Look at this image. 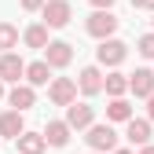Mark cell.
I'll list each match as a JSON object with an SVG mask.
<instances>
[{"mask_svg": "<svg viewBox=\"0 0 154 154\" xmlns=\"http://www.w3.org/2000/svg\"><path fill=\"white\" fill-rule=\"evenodd\" d=\"M85 29H88V37H95V41H110L114 29H118V15L114 11H92Z\"/></svg>", "mask_w": 154, "mask_h": 154, "instance_id": "cell-1", "label": "cell"}, {"mask_svg": "<svg viewBox=\"0 0 154 154\" xmlns=\"http://www.w3.org/2000/svg\"><path fill=\"white\" fill-rule=\"evenodd\" d=\"M95 59H99V66H121L128 59V44L118 41V37H110V41H99V48H95Z\"/></svg>", "mask_w": 154, "mask_h": 154, "instance_id": "cell-2", "label": "cell"}, {"mask_svg": "<svg viewBox=\"0 0 154 154\" xmlns=\"http://www.w3.org/2000/svg\"><path fill=\"white\" fill-rule=\"evenodd\" d=\"M41 18H44L48 29H63L70 18H73V8H70V0H44Z\"/></svg>", "mask_w": 154, "mask_h": 154, "instance_id": "cell-3", "label": "cell"}, {"mask_svg": "<svg viewBox=\"0 0 154 154\" xmlns=\"http://www.w3.org/2000/svg\"><path fill=\"white\" fill-rule=\"evenodd\" d=\"M48 99H51L55 106H70V103H77V81H70V77H51Z\"/></svg>", "mask_w": 154, "mask_h": 154, "instance_id": "cell-4", "label": "cell"}, {"mask_svg": "<svg viewBox=\"0 0 154 154\" xmlns=\"http://www.w3.org/2000/svg\"><path fill=\"white\" fill-rule=\"evenodd\" d=\"M85 140H88V147H92L95 154H103V150H118V132H114L110 125H92Z\"/></svg>", "mask_w": 154, "mask_h": 154, "instance_id": "cell-5", "label": "cell"}, {"mask_svg": "<svg viewBox=\"0 0 154 154\" xmlns=\"http://www.w3.org/2000/svg\"><path fill=\"white\" fill-rule=\"evenodd\" d=\"M44 63H48V70H63V66H70V63H73V44H66V41H48V48H44Z\"/></svg>", "mask_w": 154, "mask_h": 154, "instance_id": "cell-6", "label": "cell"}, {"mask_svg": "<svg viewBox=\"0 0 154 154\" xmlns=\"http://www.w3.org/2000/svg\"><path fill=\"white\" fill-rule=\"evenodd\" d=\"M128 92L140 95V99H150V95H154V70L140 66L136 73H128Z\"/></svg>", "mask_w": 154, "mask_h": 154, "instance_id": "cell-7", "label": "cell"}, {"mask_svg": "<svg viewBox=\"0 0 154 154\" xmlns=\"http://www.w3.org/2000/svg\"><path fill=\"white\" fill-rule=\"evenodd\" d=\"M66 125H70V132L73 128H92L95 125V110L88 103H70L66 106Z\"/></svg>", "mask_w": 154, "mask_h": 154, "instance_id": "cell-8", "label": "cell"}, {"mask_svg": "<svg viewBox=\"0 0 154 154\" xmlns=\"http://www.w3.org/2000/svg\"><path fill=\"white\" fill-rule=\"evenodd\" d=\"M26 77V63L18 59L15 51H8V55H0V81H11V85H18Z\"/></svg>", "mask_w": 154, "mask_h": 154, "instance_id": "cell-9", "label": "cell"}, {"mask_svg": "<svg viewBox=\"0 0 154 154\" xmlns=\"http://www.w3.org/2000/svg\"><path fill=\"white\" fill-rule=\"evenodd\" d=\"M125 125H128V128H125V140H128L132 147H147V143H150V121H147V118H128Z\"/></svg>", "mask_w": 154, "mask_h": 154, "instance_id": "cell-10", "label": "cell"}, {"mask_svg": "<svg viewBox=\"0 0 154 154\" xmlns=\"http://www.w3.org/2000/svg\"><path fill=\"white\" fill-rule=\"evenodd\" d=\"M77 88H81L85 95H99L103 92V70L99 66H85L81 73H77Z\"/></svg>", "mask_w": 154, "mask_h": 154, "instance_id": "cell-11", "label": "cell"}, {"mask_svg": "<svg viewBox=\"0 0 154 154\" xmlns=\"http://www.w3.org/2000/svg\"><path fill=\"white\" fill-rule=\"evenodd\" d=\"M22 132H26V121H22V114H18V110L0 114V140H18Z\"/></svg>", "mask_w": 154, "mask_h": 154, "instance_id": "cell-12", "label": "cell"}, {"mask_svg": "<svg viewBox=\"0 0 154 154\" xmlns=\"http://www.w3.org/2000/svg\"><path fill=\"white\" fill-rule=\"evenodd\" d=\"M41 136H44L48 147H66V143H70V125H66V121H48Z\"/></svg>", "mask_w": 154, "mask_h": 154, "instance_id": "cell-13", "label": "cell"}, {"mask_svg": "<svg viewBox=\"0 0 154 154\" xmlns=\"http://www.w3.org/2000/svg\"><path fill=\"white\" fill-rule=\"evenodd\" d=\"M8 103H11L18 114H22V110H29V106L37 103V92H33L29 85H15V88L8 92Z\"/></svg>", "mask_w": 154, "mask_h": 154, "instance_id": "cell-14", "label": "cell"}, {"mask_svg": "<svg viewBox=\"0 0 154 154\" xmlns=\"http://www.w3.org/2000/svg\"><path fill=\"white\" fill-rule=\"evenodd\" d=\"M26 85L29 88H41V85H51V70L44 59H37V63H26Z\"/></svg>", "mask_w": 154, "mask_h": 154, "instance_id": "cell-15", "label": "cell"}, {"mask_svg": "<svg viewBox=\"0 0 154 154\" xmlns=\"http://www.w3.org/2000/svg\"><path fill=\"white\" fill-rule=\"evenodd\" d=\"M103 92L110 95V99H125V92H128V77L118 73V70L106 73V77H103Z\"/></svg>", "mask_w": 154, "mask_h": 154, "instance_id": "cell-16", "label": "cell"}, {"mask_svg": "<svg viewBox=\"0 0 154 154\" xmlns=\"http://www.w3.org/2000/svg\"><path fill=\"white\" fill-rule=\"evenodd\" d=\"M15 143H18V154H44L48 150V143H44L41 132H22Z\"/></svg>", "mask_w": 154, "mask_h": 154, "instance_id": "cell-17", "label": "cell"}, {"mask_svg": "<svg viewBox=\"0 0 154 154\" xmlns=\"http://www.w3.org/2000/svg\"><path fill=\"white\" fill-rule=\"evenodd\" d=\"M22 41H26V48H37V51H44V48H48V26H44V22L29 26V29L22 33Z\"/></svg>", "mask_w": 154, "mask_h": 154, "instance_id": "cell-18", "label": "cell"}, {"mask_svg": "<svg viewBox=\"0 0 154 154\" xmlns=\"http://www.w3.org/2000/svg\"><path fill=\"white\" fill-rule=\"evenodd\" d=\"M128 118H132L128 99H110V106H106V121H128Z\"/></svg>", "mask_w": 154, "mask_h": 154, "instance_id": "cell-19", "label": "cell"}, {"mask_svg": "<svg viewBox=\"0 0 154 154\" xmlns=\"http://www.w3.org/2000/svg\"><path fill=\"white\" fill-rule=\"evenodd\" d=\"M11 48H18V29L11 26V22H0V51H11Z\"/></svg>", "mask_w": 154, "mask_h": 154, "instance_id": "cell-20", "label": "cell"}, {"mask_svg": "<svg viewBox=\"0 0 154 154\" xmlns=\"http://www.w3.org/2000/svg\"><path fill=\"white\" fill-rule=\"evenodd\" d=\"M136 48H140V55H143V59H154V33H143Z\"/></svg>", "mask_w": 154, "mask_h": 154, "instance_id": "cell-21", "label": "cell"}, {"mask_svg": "<svg viewBox=\"0 0 154 154\" xmlns=\"http://www.w3.org/2000/svg\"><path fill=\"white\" fill-rule=\"evenodd\" d=\"M18 4H22V11H41L44 0H18Z\"/></svg>", "mask_w": 154, "mask_h": 154, "instance_id": "cell-22", "label": "cell"}, {"mask_svg": "<svg viewBox=\"0 0 154 154\" xmlns=\"http://www.w3.org/2000/svg\"><path fill=\"white\" fill-rule=\"evenodd\" d=\"M132 8H136V11H150V15H154V0H132Z\"/></svg>", "mask_w": 154, "mask_h": 154, "instance_id": "cell-23", "label": "cell"}, {"mask_svg": "<svg viewBox=\"0 0 154 154\" xmlns=\"http://www.w3.org/2000/svg\"><path fill=\"white\" fill-rule=\"evenodd\" d=\"M88 4H92L95 11H110V4H114V0H88Z\"/></svg>", "mask_w": 154, "mask_h": 154, "instance_id": "cell-24", "label": "cell"}, {"mask_svg": "<svg viewBox=\"0 0 154 154\" xmlns=\"http://www.w3.org/2000/svg\"><path fill=\"white\" fill-rule=\"evenodd\" d=\"M147 121H154V95L147 99Z\"/></svg>", "mask_w": 154, "mask_h": 154, "instance_id": "cell-25", "label": "cell"}, {"mask_svg": "<svg viewBox=\"0 0 154 154\" xmlns=\"http://www.w3.org/2000/svg\"><path fill=\"white\" fill-rule=\"evenodd\" d=\"M140 154H154V143H147V147H140Z\"/></svg>", "mask_w": 154, "mask_h": 154, "instance_id": "cell-26", "label": "cell"}, {"mask_svg": "<svg viewBox=\"0 0 154 154\" xmlns=\"http://www.w3.org/2000/svg\"><path fill=\"white\" fill-rule=\"evenodd\" d=\"M110 154H136V150H110Z\"/></svg>", "mask_w": 154, "mask_h": 154, "instance_id": "cell-27", "label": "cell"}, {"mask_svg": "<svg viewBox=\"0 0 154 154\" xmlns=\"http://www.w3.org/2000/svg\"><path fill=\"white\" fill-rule=\"evenodd\" d=\"M0 99H4V81H0Z\"/></svg>", "mask_w": 154, "mask_h": 154, "instance_id": "cell-28", "label": "cell"}, {"mask_svg": "<svg viewBox=\"0 0 154 154\" xmlns=\"http://www.w3.org/2000/svg\"><path fill=\"white\" fill-rule=\"evenodd\" d=\"M150 22H154V18H150Z\"/></svg>", "mask_w": 154, "mask_h": 154, "instance_id": "cell-29", "label": "cell"}, {"mask_svg": "<svg viewBox=\"0 0 154 154\" xmlns=\"http://www.w3.org/2000/svg\"><path fill=\"white\" fill-rule=\"evenodd\" d=\"M92 154H95V150H92Z\"/></svg>", "mask_w": 154, "mask_h": 154, "instance_id": "cell-30", "label": "cell"}]
</instances>
